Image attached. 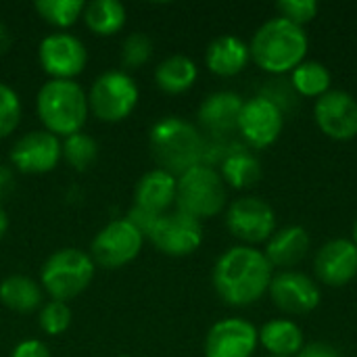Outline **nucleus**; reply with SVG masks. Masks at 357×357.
<instances>
[{"label":"nucleus","instance_id":"423d86ee","mask_svg":"<svg viewBox=\"0 0 357 357\" xmlns=\"http://www.w3.org/2000/svg\"><path fill=\"white\" fill-rule=\"evenodd\" d=\"M92 278V257L75 247L54 251L42 268V287L56 301H69L77 297L90 287Z\"/></svg>","mask_w":357,"mask_h":357},{"label":"nucleus","instance_id":"2f4dec72","mask_svg":"<svg viewBox=\"0 0 357 357\" xmlns=\"http://www.w3.org/2000/svg\"><path fill=\"white\" fill-rule=\"evenodd\" d=\"M21 119V100L17 92L0 82V138L13 134Z\"/></svg>","mask_w":357,"mask_h":357},{"label":"nucleus","instance_id":"7c9ffc66","mask_svg":"<svg viewBox=\"0 0 357 357\" xmlns=\"http://www.w3.org/2000/svg\"><path fill=\"white\" fill-rule=\"evenodd\" d=\"M71 324V310L65 301H48L40 310V326L46 335L56 337L63 335Z\"/></svg>","mask_w":357,"mask_h":357},{"label":"nucleus","instance_id":"6ab92c4d","mask_svg":"<svg viewBox=\"0 0 357 357\" xmlns=\"http://www.w3.org/2000/svg\"><path fill=\"white\" fill-rule=\"evenodd\" d=\"M176 188H178L176 176L163 169H153L144 174L136 184L134 190L136 207L146 209L155 215H163L176 203Z\"/></svg>","mask_w":357,"mask_h":357},{"label":"nucleus","instance_id":"58836bf2","mask_svg":"<svg viewBox=\"0 0 357 357\" xmlns=\"http://www.w3.org/2000/svg\"><path fill=\"white\" fill-rule=\"evenodd\" d=\"M270 357H274V356H270Z\"/></svg>","mask_w":357,"mask_h":357},{"label":"nucleus","instance_id":"6e6552de","mask_svg":"<svg viewBox=\"0 0 357 357\" xmlns=\"http://www.w3.org/2000/svg\"><path fill=\"white\" fill-rule=\"evenodd\" d=\"M144 236L128 220H115L94 236L90 257L94 266H100L105 270H117L138 257Z\"/></svg>","mask_w":357,"mask_h":357},{"label":"nucleus","instance_id":"dca6fc26","mask_svg":"<svg viewBox=\"0 0 357 357\" xmlns=\"http://www.w3.org/2000/svg\"><path fill=\"white\" fill-rule=\"evenodd\" d=\"M59 159L61 142L46 130L23 134L10 151L13 165L23 174H46L56 167Z\"/></svg>","mask_w":357,"mask_h":357},{"label":"nucleus","instance_id":"1a4fd4ad","mask_svg":"<svg viewBox=\"0 0 357 357\" xmlns=\"http://www.w3.org/2000/svg\"><path fill=\"white\" fill-rule=\"evenodd\" d=\"M151 243L169 257H184L195 253L203 243V228L201 220L184 213V211H169L159 215L153 230L149 232Z\"/></svg>","mask_w":357,"mask_h":357},{"label":"nucleus","instance_id":"c9c22d12","mask_svg":"<svg viewBox=\"0 0 357 357\" xmlns=\"http://www.w3.org/2000/svg\"><path fill=\"white\" fill-rule=\"evenodd\" d=\"M10 46V33L6 29V25L0 21V52H4Z\"/></svg>","mask_w":357,"mask_h":357},{"label":"nucleus","instance_id":"e433bc0d","mask_svg":"<svg viewBox=\"0 0 357 357\" xmlns=\"http://www.w3.org/2000/svg\"><path fill=\"white\" fill-rule=\"evenodd\" d=\"M6 228H8V220H6V213L0 209V238L6 234Z\"/></svg>","mask_w":357,"mask_h":357},{"label":"nucleus","instance_id":"9d476101","mask_svg":"<svg viewBox=\"0 0 357 357\" xmlns=\"http://www.w3.org/2000/svg\"><path fill=\"white\" fill-rule=\"evenodd\" d=\"M226 226L230 234H234L243 243H268L270 236L276 232V215L264 199L243 197L228 207Z\"/></svg>","mask_w":357,"mask_h":357},{"label":"nucleus","instance_id":"72a5a7b5","mask_svg":"<svg viewBox=\"0 0 357 357\" xmlns=\"http://www.w3.org/2000/svg\"><path fill=\"white\" fill-rule=\"evenodd\" d=\"M10 357H50V351H48V347L42 341L29 339V341L19 343L13 349V356Z\"/></svg>","mask_w":357,"mask_h":357},{"label":"nucleus","instance_id":"9b49d317","mask_svg":"<svg viewBox=\"0 0 357 357\" xmlns=\"http://www.w3.org/2000/svg\"><path fill=\"white\" fill-rule=\"evenodd\" d=\"M282 128H284V117H282V109L276 102H272L266 96H255L245 100L238 119V132L249 146L253 149L272 146L282 134Z\"/></svg>","mask_w":357,"mask_h":357},{"label":"nucleus","instance_id":"5701e85b","mask_svg":"<svg viewBox=\"0 0 357 357\" xmlns=\"http://www.w3.org/2000/svg\"><path fill=\"white\" fill-rule=\"evenodd\" d=\"M0 301L17 314H31L42 305V287L23 274L8 276L0 284Z\"/></svg>","mask_w":357,"mask_h":357},{"label":"nucleus","instance_id":"39448f33","mask_svg":"<svg viewBox=\"0 0 357 357\" xmlns=\"http://www.w3.org/2000/svg\"><path fill=\"white\" fill-rule=\"evenodd\" d=\"M176 203L197 220L213 218L226 207V182L211 165L199 163L178 178Z\"/></svg>","mask_w":357,"mask_h":357},{"label":"nucleus","instance_id":"20e7f679","mask_svg":"<svg viewBox=\"0 0 357 357\" xmlns=\"http://www.w3.org/2000/svg\"><path fill=\"white\" fill-rule=\"evenodd\" d=\"M38 117L46 132L71 136L82 132L88 119V96L73 79H50L38 92Z\"/></svg>","mask_w":357,"mask_h":357},{"label":"nucleus","instance_id":"393cba45","mask_svg":"<svg viewBox=\"0 0 357 357\" xmlns=\"http://www.w3.org/2000/svg\"><path fill=\"white\" fill-rule=\"evenodd\" d=\"M220 176L232 188H251L261 180V163L247 151H232L224 157Z\"/></svg>","mask_w":357,"mask_h":357},{"label":"nucleus","instance_id":"4be33fe9","mask_svg":"<svg viewBox=\"0 0 357 357\" xmlns=\"http://www.w3.org/2000/svg\"><path fill=\"white\" fill-rule=\"evenodd\" d=\"M259 343L274 357H297L303 349V333L293 320H270L259 331Z\"/></svg>","mask_w":357,"mask_h":357},{"label":"nucleus","instance_id":"4468645a","mask_svg":"<svg viewBox=\"0 0 357 357\" xmlns=\"http://www.w3.org/2000/svg\"><path fill=\"white\" fill-rule=\"evenodd\" d=\"M316 123L333 140L347 142L357 136V100L343 90H328L316 100Z\"/></svg>","mask_w":357,"mask_h":357},{"label":"nucleus","instance_id":"f704fd0d","mask_svg":"<svg viewBox=\"0 0 357 357\" xmlns=\"http://www.w3.org/2000/svg\"><path fill=\"white\" fill-rule=\"evenodd\" d=\"M297 357H341L339 351L328 345V343H310L303 345V349L297 354Z\"/></svg>","mask_w":357,"mask_h":357},{"label":"nucleus","instance_id":"4c0bfd02","mask_svg":"<svg viewBox=\"0 0 357 357\" xmlns=\"http://www.w3.org/2000/svg\"><path fill=\"white\" fill-rule=\"evenodd\" d=\"M351 243H354V245L357 247V222L354 224V241H351Z\"/></svg>","mask_w":357,"mask_h":357},{"label":"nucleus","instance_id":"b1692460","mask_svg":"<svg viewBox=\"0 0 357 357\" xmlns=\"http://www.w3.org/2000/svg\"><path fill=\"white\" fill-rule=\"evenodd\" d=\"M197 75L199 71H197L195 61L184 54L167 56L155 69V82L167 94H182L190 90L192 84L197 82Z\"/></svg>","mask_w":357,"mask_h":357},{"label":"nucleus","instance_id":"f03ea898","mask_svg":"<svg viewBox=\"0 0 357 357\" xmlns=\"http://www.w3.org/2000/svg\"><path fill=\"white\" fill-rule=\"evenodd\" d=\"M307 46L310 40L303 27L282 17H274L255 31L249 52L264 71L280 75L293 71L305 61Z\"/></svg>","mask_w":357,"mask_h":357},{"label":"nucleus","instance_id":"2eb2a0df","mask_svg":"<svg viewBox=\"0 0 357 357\" xmlns=\"http://www.w3.org/2000/svg\"><path fill=\"white\" fill-rule=\"evenodd\" d=\"M274 305L284 314H310L320 305L322 293L318 284L301 272H280L268 289Z\"/></svg>","mask_w":357,"mask_h":357},{"label":"nucleus","instance_id":"ddd939ff","mask_svg":"<svg viewBox=\"0 0 357 357\" xmlns=\"http://www.w3.org/2000/svg\"><path fill=\"white\" fill-rule=\"evenodd\" d=\"M259 343V331L241 318L215 322L205 337V357H251Z\"/></svg>","mask_w":357,"mask_h":357},{"label":"nucleus","instance_id":"cd10ccee","mask_svg":"<svg viewBox=\"0 0 357 357\" xmlns=\"http://www.w3.org/2000/svg\"><path fill=\"white\" fill-rule=\"evenodd\" d=\"M61 157L77 172L88 169L98 157V144L92 136L77 132L61 142Z\"/></svg>","mask_w":357,"mask_h":357},{"label":"nucleus","instance_id":"7ed1b4c3","mask_svg":"<svg viewBox=\"0 0 357 357\" xmlns=\"http://www.w3.org/2000/svg\"><path fill=\"white\" fill-rule=\"evenodd\" d=\"M149 144L159 169L176 178H180L190 167L203 163L205 157L203 136L192 123L180 117H165L157 121L151 128Z\"/></svg>","mask_w":357,"mask_h":357},{"label":"nucleus","instance_id":"f8f14e48","mask_svg":"<svg viewBox=\"0 0 357 357\" xmlns=\"http://www.w3.org/2000/svg\"><path fill=\"white\" fill-rule=\"evenodd\" d=\"M40 65L52 79H73L86 67L88 52L79 38L71 33H50L42 40L40 50Z\"/></svg>","mask_w":357,"mask_h":357},{"label":"nucleus","instance_id":"0eeeda50","mask_svg":"<svg viewBox=\"0 0 357 357\" xmlns=\"http://www.w3.org/2000/svg\"><path fill=\"white\" fill-rule=\"evenodd\" d=\"M138 102V86L123 71H107L98 75L88 94V107L100 121L126 119Z\"/></svg>","mask_w":357,"mask_h":357},{"label":"nucleus","instance_id":"aec40b11","mask_svg":"<svg viewBox=\"0 0 357 357\" xmlns=\"http://www.w3.org/2000/svg\"><path fill=\"white\" fill-rule=\"evenodd\" d=\"M310 245L312 241L303 226H287L270 236L264 255L268 257L272 268H293L305 259Z\"/></svg>","mask_w":357,"mask_h":357},{"label":"nucleus","instance_id":"a211bd4d","mask_svg":"<svg viewBox=\"0 0 357 357\" xmlns=\"http://www.w3.org/2000/svg\"><path fill=\"white\" fill-rule=\"evenodd\" d=\"M243 105V98L234 92H213L199 107V123L215 136L230 134L238 130Z\"/></svg>","mask_w":357,"mask_h":357},{"label":"nucleus","instance_id":"a878e982","mask_svg":"<svg viewBox=\"0 0 357 357\" xmlns=\"http://www.w3.org/2000/svg\"><path fill=\"white\" fill-rule=\"evenodd\" d=\"M84 21L96 36H113L126 23V8L117 0H92L84 6Z\"/></svg>","mask_w":357,"mask_h":357},{"label":"nucleus","instance_id":"c85d7f7f","mask_svg":"<svg viewBox=\"0 0 357 357\" xmlns=\"http://www.w3.org/2000/svg\"><path fill=\"white\" fill-rule=\"evenodd\" d=\"M82 0H38L36 10L40 17L54 27H71L84 13Z\"/></svg>","mask_w":357,"mask_h":357},{"label":"nucleus","instance_id":"f3484780","mask_svg":"<svg viewBox=\"0 0 357 357\" xmlns=\"http://www.w3.org/2000/svg\"><path fill=\"white\" fill-rule=\"evenodd\" d=\"M314 270L320 282L339 289L357 276V247L347 238H335L320 247L314 259Z\"/></svg>","mask_w":357,"mask_h":357},{"label":"nucleus","instance_id":"bb28decb","mask_svg":"<svg viewBox=\"0 0 357 357\" xmlns=\"http://www.w3.org/2000/svg\"><path fill=\"white\" fill-rule=\"evenodd\" d=\"M331 71L320 61H303L299 67L293 69L291 86L301 96L320 98L331 90Z\"/></svg>","mask_w":357,"mask_h":357},{"label":"nucleus","instance_id":"c756f323","mask_svg":"<svg viewBox=\"0 0 357 357\" xmlns=\"http://www.w3.org/2000/svg\"><path fill=\"white\" fill-rule=\"evenodd\" d=\"M153 54V42L146 33L142 31H134L130 33L123 44H121V63L128 69H138L144 63H149Z\"/></svg>","mask_w":357,"mask_h":357},{"label":"nucleus","instance_id":"412c9836","mask_svg":"<svg viewBox=\"0 0 357 357\" xmlns=\"http://www.w3.org/2000/svg\"><path fill=\"white\" fill-rule=\"evenodd\" d=\"M251 61L249 44H245L236 36H220L215 38L205 54V63L211 73L220 77H232L238 75L247 63Z\"/></svg>","mask_w":357,"mask_h":357},{"label":"nucleus","instance_id":"f257e3e1","mask_svg":"<svg viewBox=\"0 0 357 357\" xmlns=\"http://www.w3.org/2000/svg\"><path fill=\"white\" fill-rule=\"evenodd\" d=\"M272 264L255 247L228 249L213 268V287L220 299L234 307H247L259 301L274 278Z\"/></svg>","mask_w":357,"mask_h":357},{"label":"nucleus","instance_id":"473e14b6","mask_svg":"<svg viewBox=\"0 0 357 357\" xmlns=\"http://www.w3.org/2000/svg\"><path fill=\"white\" fill-rule=\"evenodd\" d=\"M282 19L303 27L305 23H312L318 15V2L316 0H282L276 4Z\"/></svg>","mask_w":357,"mask_h":357}]
</instances>
